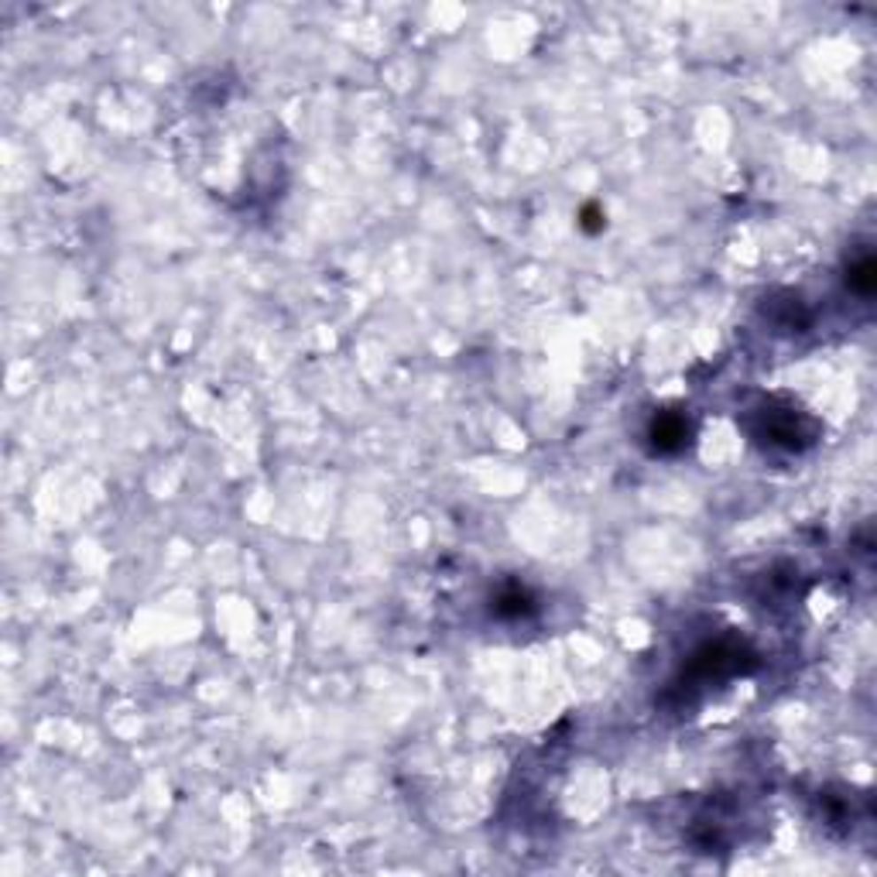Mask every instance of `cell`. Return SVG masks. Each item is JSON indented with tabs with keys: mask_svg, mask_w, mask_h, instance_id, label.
<instances>
[{
	"mask_svg": "<svg viewBox=\"0 0 877 877\" xmlns=\"http://www.w3.org/2000/svg\"><path fill=\"white\" fill-rule=\"evenodd\" d=\"M874 260L871 258H860L857 264L850 268V288L853 291H860V295H871L874 291Z\"/></svg>",
	"mask_w": 877,
	"mask_h": 877,
	"instance_id": "cell-2",
	"label": "cell"
},
{
	"mask_svg": "<svg viewBox=\"0 0 877 877\" xmlns=\"http://www.w3.org/2000/svg\"><path fill=\"white\" fill-rule=\"evenodd\" d=\"M651 442L658 453H675L689 442V425L682 415H658L651 422Z\"/></svg>",
	"mask_w": 877,
	"mask_h": 877,
	"instance_id": "cell-1",
	"label": "cell"
}]
</instances>
